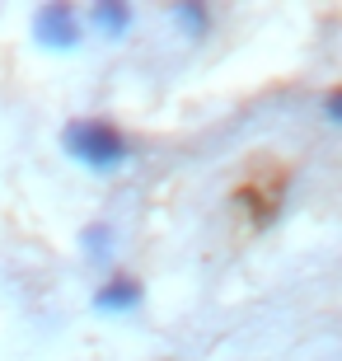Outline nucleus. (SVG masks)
<instances>
[{
	"label": "nucleus",
	"mask_w": 342,
	"mask_h": 361,
	"mask_svg": "<svg viewBox=\"0 0 342 361\" xmlns=\"http://www.w3.org/2000/svg\"><path fill=\"white\" fill-rule=\"evenodd\" d=\"M61 150L94 174H113L132 160V141L104 118H75L61 127Z\"/></svg>",
	"instance_id": "f257e3e1"
},
{
	"label": "nucleus",
	"mask_w": 342,
	"mask_h": 361,
	"mask_svg": "<svg viewBox=\"0 0 342 361\" xmlns=\"http://www.w3.org/2000/svg\"><path fill=\"white\" fill-rule=\"evenodd\" d=\"M141 300H145V291H141L136 277H108L104 286L94 291V310H99V314H132Z\"/></svg>",
	"instance_id": "7ed1b4c3"
},
{
	"label": "nucleus",
	"mask_w": 342,
	"mask_h": 361,
	"mask_svg": "<svg viewBox=\"0 0 342 361\" xmlns=\"http://www.w3.org/2000/svg\"><path fill=\"white\" fill-rule=\"evenodd\" d=\"M80 24L94 28L99 38H122V33L132 28V5H127V0H99V5H90V14H85Z\"/></svg>",
	"instance_id": "20e7f679"
},
{
	"label": "nucleus",
	"mask_w": 342,
	"mask_h": 361,
	"mask_svg": "<svg viewBox=\"0 0 342 361\" xmlns=\"http://www.w3.org/2000/svg\"><path fill=\"white\" fill-rule=\"evenodd\" d=\"M113 249H118V240H113V226H104V221L80 235V254L94 258V263H108V258H113Z\"/></svg>",
	"instance_id": "39448f33"
},
{
	"label": "nucleus",
	"mask_w": 342,
	"mask_h": 361,
	"mask_svg": "<svg viewBox=\"0 0 342 361\" xmlns=\"http://www.w3.org/2000/svg\"><path fill=\"white\" fill-rule=\"evenodd\" d=\"M33 38L47 47V52H71L85 42V24H80V10L66 0H52L33 14Z\"/></svg>",
	"instance_id": "f03ea898"
},
{
	"label": "nucleus",
	"mask_w": 342,
	"mask_h": 361,
	"mask_svg": "<svg viewBox=\"0 0 342 361\" xmlns=\"http://www.w3.org/2000/svg\"><path fill=\"white\" fill-rule=\"evenodd\" d=\"M173 24L183 28L188 38H202L211 28V10L207 5H173Z\"/></svg>",
	"instance_id": "423d86ee"
}]
</instances>
